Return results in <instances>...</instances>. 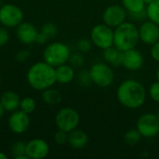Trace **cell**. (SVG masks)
<instances>
[{
    "label": "cell",
    "mask_w": 159,
    "mask_h": 159,
    "mask_svg": "<svg viewBox=\"0 0 159 159\" xmlns=\"http://www.w3.org/2000/svg\"><path fill=\"white\" fill-rule=\"evenodd\" d=\"M40 32L42 34H44L48 37V39L49 40V39H53L54 37L57 36L59 30H58V26L54 22L48 21V22H46L42 25Z\"/></svg>",
    "instance_id": "d4e9b609"
},
{
    "label": "cell",
    "mask_w": 159,
    "mask_h": 159,
    "mask_svg": "<svg viewBox=\"0 0 159 159\" xmlns=\"http://www.w3.org/2000/svg\"><path fill=\"white\" fill-rule=\"evenodd\" d=\"M41 97H42L43 102L48 105L59 104L62 100V96H61V92L58 89H53L52 87L43 90Z\"/></svg>",
    "instance_id": "44dd1931"
},
{
    "label": "cell",
    "mask_w": 159,
    "mask_h": 159,
    "mask_svg": "<svg viewBox=\"0 0 159 159\" xmlns=\"http://www.w3.org/2000/svg\"><path fill=\"white\" fill-rule=\"evenodd\" d=\"M54 142L59 145H63L68 143V132L58 129L54 135Z\"/></svg>",
    "instance_id": "4dcf8cb0"
},
{
    "label": "cell",
    "mask_w": 159,
    "mask_h": 159,
    "mask_svg": "<svg viewBox=\"0 0 159 159\" xmlns=\"http://www.w3.org/2000/svg\"><path fill=\"white\" fill-rule=\"evenodd\" d=\"M56 79L60 84H69L75 78V68L71 64H61L55 68Z\"/></svg>",
    "instance_id": "d6986e66"
},
{
    "label": "cell",
    "mask_w": 159,
    "mask_h": 159,
    "mask_svg": "<svg viewBox=\"0 0 159 159\" xmlns=\"http://www.w3.org/2000/svg\"><path fill=\"white\" fill-rule=\"evenodd\" d=\"M103 60L109 65L117 67L122 65L123 61V51L116 48L115 46L103 49Z\"/></svg>",
    "instance_id": "ffe728a7"
},
{
    "label": "cell",
    "mask_w": 159,
    "mask_h": 159,
    "mask_svg": "<svg viewBox=\"0 0 159 159\" xmlns=\"http://www.w3.org/2000/svg\"><path fill=\"white\" fill-rule=\"evenodd\" d=\"M38 33L36 27L28 21H22L16 27V36L19 41L24 45H32L35 43Z\"/></svg>",
    "instance_id": "9a60e30c"
},
{
    "label": "cell",
    "mask_w": 159,
    "mask_h": 159,
    "mask_svg": "<svg viewBox=\"0 0 159 159\" xmlns=\"http://www.w3.org/2000/svg\"><path fill=\"white\" fill-rule=\"evenodd\" d=\"M92 83L100 88L110 87L115 80V73L106 62H96L89 69Z\"/></svg>",
    "instance_id": "5b68a950"
},
{
    "label": "cell",
    "mask_w": 159,
    "mask_h": 159,
    "mask_svg": "<svg viewBox=\"0 0 159 159\" xmlns=\"http://www.w3.org/2000/svg\"><path fill=\"white\" fill-rule=\"evenodd\" d=\"M127 17L128 12L121 5H111L107 7L102 13L103 23L112 27L113 29L125 22Z\"/></svg>",
    "instance_id": "30bf717a"
},
{
    "label": "cell",
    "mask_w": 159,
    "mask_h": 159,
    "mask_svg": "<svg viewBox=\"0 0 159 159\" xmlns=\"http://www.w3.org/2000/svg\"><path fill=\"white\" fill-rule=\"evenodd\" d=\"M31 119L28 114L24 113L20 109L11 112V115L7 120V126L10 131L14 134H23L30 127Z\"/></svg>",
    "instance_id": "8fae6325"
},
{
    "label": "cell",
    "mask_w": 159,
    "mask_h": 159,
    "mask_svg": "<svg viewBox=\"0 0 159 159\" xmlns=\"http://www.w3.org/2000/svg\"><path fill=\"white\" fill-rule=\"evenodd\" d=\"M69 61H70V64L74 68H81L85 62V58L83 56V53L78 51L74 54H71Z\"/></svg>",
    "instance_id": "83f0119b"
},
{
    "label": "cell",
    "mask_w": 159,
    "mask_h": 159,
    "mask_svg": "<svg viewBox=\"0 0 159 159\" xmlns=\"http://www.w3.org/2000/svg\"><path fill=\"white\" fill-rule=\"evenodd\" d=\"M148 93H149V96L150 98L155 102H157L159 103V81H156L154 82L150 88H149V90H148Z\"/></svg>",
    "instance_id": "f546056e"
},
{
    "label": "cell",
    "mask_w": 159,
    "mask_h": 159,
    "mask_svg": "<svg viewBox=\"0 0 159 159\" xmlns=\"http://www.w3.org/2000/svg\"><path fill=\"white\" fill-rule=\"evenodd\" d=\"M150 54H151V57L154 59V61L159 62V41L151 46Z\"/></svg>",
    "instance_id": "836d02e7"
},
{
    "label": "cell",
    "mask_w": 159,
    "mask_h": 159,
    "mask_svg": "<svg viewBox=\"0 0 159 159\" xmlns=\"http://www.w3.org/2000/svg\"><path fill=\"white\" fill-rule=\"evenodd\" d=\"M48 41V37H47L44 34H42L41 32H39V33H38V34H37V37H36V40H35V43H37L38 45H44V44H46Z\"/></svg>",
    "instance_id": "e575fe53"
},
{
    "label": "cell",
    "mask_w": 159,
    "mask_h": 159,
    "mask_svg": "<svg viewBox=\"0 0 159 159\" xmlns=\"http://www.w3.org/2000/svg\"><path fill=\"white\" fill-rule=\"evenodd\" d=\"M144 1V3L146 4V5H148L149 3H151V2H153L154 0H143Z\"/></svg>",
    "instance_id": "74e56055"
},
{
    "label": "cell",
    "mask_w": 159,
    "mask_h": 159,
    "mask_svg": "<svg viewBox=\"0 0 159 159\" xmlns=\"http://www.w3.org/2000/svg\"><path fill=\"white\" fill-rule=\"evenodd\" d=\"M147 97L144 86L134 79L124 80L116 89V98L118 102L126 108L138 109L142 107Z\"/></svg>",
    "instance_id": "6da1fadb"
},
{
    "label": "cell",
    "mask_w": 159,
    "mask_h": 159,
    "mask_svg": "<svg viewBox=\"0 0 159 159\" xmlns=\"http://www.w3.org/2000/svg\"><path fill=\"white\" fill-rule=\"evenodd\" d=\"M0 86H1V75H0Z\"/></svg>",
    "instance_id": "60d3db41"
},
{
    "label": "cell",
    "mask_w": 159,
    "mask_h": 159,
    "mask_svg": "<svg viewBox=\"0 0 159 159\" xmlns=\"http://www.w3.org/2000/svg\"><path fill=\"white\" fill-rule=\"evenodd\" d=\"M75 77H76L77 83L81 87H89L92 83L89 70H88V69H81L77 73V75H75Z\"/></svg>",
    "instance_id": "4316f807"
},
{
    "label": "cell",
    "mask_w": 159,
    "mask_h": 159,
    "mask_svg": "<svg viewBox=\"0 0 159 159\" xmlns=\"http://www.w3.org/2000/svg\"><path fill=\"white\" fill-rule=\"evenodd\" d=\"M26 78L30 87L39 91L53 87L57 82L55 67L45 61L34 63L29 68Z\"/></svg>",
    "instance_id": "7a4b0ae2"
},
{
    "label": "cell",
    "mask_w": 159,
    "mask_h": 159,
    "mask_svg": "<svg viewBox=\"0 0 159 159\" xmlns=\"http://www.w3.org/2000/svg\"><path fill=\"white\" fill-rule=\"evenodd\" d=\"M157 80L159 81V66L158 68H157Z\"/></svg>",
    "instance_id": "f35d334b"
},
{
    "label": "cell",
    "mask_w": 159,
    "mask_h": 159,
    "mask_svg": "<svg viewBox=\"0 0 159 159\" xmlns=\"http://www.w3.org/2000/svg\"><path fill=\"white\" fill-rule=\"evenodd\" d=\"M92 42L90 39L89 38H80L77 43H76V47L78 51L84 53H88L89 51H90L91 48H92Z\"/></svg>",
    "instance_id": "f1b7e54d"
},
{
    "label": "cell",
    "mask_w": 159,
    "mask_h": 159,
    "mask_svg": "<svg viewBox=\"0 0 159 159\" xmlns=\"http://www.w3.org/2000/svg\"><path fill=\"white\" fill-rule=\"evenodd\" d=\"M5 112H6V110H5V108L3 107L2 103L0 102V118H1V117H3V116H4Z\"/></svg>",
    "instance_id": "d590c367"
},
{
    "label": "cell",
    "mask_w": 159,
    "mask_h": 159,
    "mask_svg": "<svg viewBox=\"0 0 159 159\" xmlns=\"http://www.w3.org/2000/svg\"><path fill=\"white\" fill-rule=\"evenodd\" d=\"M90 40L92 44L101 48L106 49L114 46V29L105 23L95 25L90 32Z\"/></svg>",
    "instance_id": "52a82bcc"
},
{
    "label": "cell",
    "mask_w": 159,
    "mask_h": 159,
    "mask_svg": "<svg viewBox=\"0 0 159 159\" xmlns=\"http://www.w3.org/2000/svg\"><path fill=\"white\" fill-rule=\"evenodd\" d=\"M49 154L48 143L40 138H35L26 143V156L30 159H43Z\"/></svg>",
    "instance_id": "7c38bea8"
},
{
    "label": "cell",
    "mask_w": 159,
    "mask_h": 159,
    "mask_svg": "<svg viewBox=\"0 0 159 159\" xmlns=\"http://www.w3.org/2000/svg\"><path fill=\"white\" fill-rule=\"evenodd\" d=\"M72 148L74 149H82L86 147L89 143V136L88 134L77 128L68 133V143Z\"/></svg>",
    "instance_id": "e0dca14e"
},
{
    "label": "cell",
    "mask_w": 159,
    "mask_h": 159,
    "mask_svg": "<svg viewBox=\"0 0 159 159\" xmlns=\"http://www.w3.org/2000/svg\"><path fill=\"white\" fill-rule=\"evenodd\" d=\"M80 122L78 112L71 107H63L58 111L55 116V125L58 129L70 132L75 129Z\"/></svg>",
    "instance_id": "8992f818"
},
{
    "label": "cell",
    "mask_w": 159,
    "mask_h": 159,
    "mask_svg": "<svg viewBox=\"0 0 159 159\" xmlns=\"http://www.w3.org/2000/svg\"><path fill=\"white\" fill-rule=\"evenodd\" d=\"M36 108V102L32 97H24L20 100V109L23 111L24 113L30 115L32 114Z\"/></svg>",
    "instance_id": "484cf974"
},
{
    "label": "cell",
    "mask_w": 159,
    "mask_h": 159,
    "mask_svg": "<svg viewBox=\"0 0 159 159\" xmlns=\"http://www.w3.org/2000/svg\"><path fill=\"white\" fill-rule=\"evenodd\" d=\"M0 159H7V154H5L4 152H1L0 151Z\"/></svg>",
    "instance_id": "8d00e7d4"
},
{
    "label": "cell",
    "mask_w": 159,
    "mask_h": 159,
    "mask_svg": "<svg viewBox=\"0 0 159 159\" xmlns=\"http://www.w3.org/2000/svg\"><path fill=\"white\" fill-rule=\"evenodd\" d=\"M139 36L143 44L154 45L159 41V25L149 20L143 22L139 27Z\"/></svg>",
    "instance_id": "4fadbf2b"
},
{
    "label": "cell",
    "mask_w": 159,
    "mask_h": 159,
    "mask_svg": "<svg viewBox=\"0 0 159 159\" xmlns=\"http://www.w3.org/2000/svg\"><path fill=\"white\" fill-rule=\"evenodd\" d=\"M142 134L140 133V131L136 129H129L125 135H124V142L130 145V146H133V145H136L137 143H140L141 139H142Z\"/></svg>",
    "instance_id": "cb8c5ba5"
},
{
    "label": "cell",
    "mask_w": 159,
    "mask_h": 159,
    "mask_svg": "<svg viewBox=\"0 0 159 159\" xmlns=\"http://www.w3.org/2000/svg\"><path fill=\"white\" fill-rule=\"evenodd\" d=\"M137 129L143 137L151 139L159 134V121L156 114L146 113L142 115L136 124Z\"/></svg>",
    "instance_id": "9c48e42d"
},
{
    "label": "cell",
    "mask_w": 159,
    "mask_h": 159,
    "mask_svg": "<svg viewBox=\"0 0 159 159\" xmlns=\"http://www.w3.org/2000/svg\"><path fill=\"white\" fill-rule=\"evenodd\" d=\"M71 54V49L66 44L55 41L45 48L43 59L46 62L56 68L61 64L67 63Z\"/></svg>",
    "instance_id": "277c9868"
},
{
    "label": "cell",
    "mask_w": 159,
    "mask_h": 159,
    "mask_svg": "<svg viewBox=\"0 0 159 159\" xmlns=\"http://www.w3.org/2000/svg\"><path fill=\"white\" fill-rule=\"evenodd\" d=\"M11 154L15 159H29L26 156V143L21 141H17L11 145Z\"/></svg>",
    "instance_id": "603a6c76"
},
{
    "label": "cell",
    "mask_w": 159,
    "mask_h": 159,
    "mask_svg": "<svg viewBox=\"0 0 159 159\" xmlns=\"http://www.w3.org/2000/svg\"><path fill=\"white\" fill-rule=\"evenodd\" d=\"M23 21V12L13 4H6L0 7V23L6 28H16Z\"/></svg>",
    "instance_id": "ba28073f"
},
{
    "label": "cell",
    "mask_w": 159,
    "mask_h": 159,
    "mask_svg": "<svg viewBox=\"0 0 159 159\" xmlns=\"http://www.w3.org/2000/svg\"><path fill=\"white\" fill-rule=\"evenodd\" d=\"M9 40V33L7 31V28L6 27H0V47L5 46Z\"/></svg>",
    "instance_id": "d6a6232c"
},
{
    "label": "cell",
    "mask_w": 159,
    "mask_h": 159,
    "mask_svg": "<svg viewBox=\"0 0 159 159\" xmlns=\"http://www.w3.org/2000/svg\"><path fill=\"white\" fill-rule=\"evenodd\" d=\"M156 115H157V119H158V121H159V109L157 110V114H156Z\"/></svg>",
    "instance_id": "ab89813d"
},
{
    "label": "cell",
    "mask_w": 159,
    "mask_h": 159,
    "mask_svg": "<svg viewBox=\"0 0 159 159\" xmlns=\"http://www.w3.org/2000/svg\"><path fill=\"white\" fill-rule=\"evenodd\" d=\"M144 64V58L141 51L138 49L131 48L123 51V61L122 66L129 71L136 72L139 71Z\"/></svg>",
    "instance_id": "5bb4252c"
},
{
    "label": "cell",
    "mask_w": 159,
    "mask_h": 159,
    "mask_svg": "<svg viewBox=\"0 0 159 159\" xmlns=\"http://www.w3.org/2000/svg\"><path fill=\"white\" fill-rule=\"evenodd\" d=\"M30 56H31V52L28 49H21V50L17 52L15 59L18 62L22 63V62L26 61L30 58Z\"/></svg>",
    "instance_id": "1f68e13d"
},
{
    "label": "cell",
    "mask_w": 159,
    "mask_h": 159,
    "mask_svg": "<svg viewBox=\"0 0 159 159\" xmlns=\"http://www.w3.org/2000/svg\"><path fill=\"white\" fill-rule=\"evenodd\" d=\"M122 6L134 20H141L146 17V4L143 0H122Z\"/></svg>",
    "instance_id": "2e32d148"
},
{
    "label": "cell",
    "mask_w": 159,
    "mask_h": 159,
    "mask_svg": "<svg viewBox=\"0 0 159 159\" xmlns=\"http://www.w3.org/2000/svg\"><path fill=\"white\" fill-rule=\"evenodd\" d=\"M146 18L159 25V0H154L146 7Z\"/></svg>",
    "instance_id": "7402d4cb"
},
{
    "label": "cell",
    "mask_w": 159,
    "mask_h": 159,
    "mask_svg": "<svg viewBox=\"0 0 159 159\" xmlns=\"http://www.w3.org/2000/svg\"><path fill=\"white\" fill-rule=\"evenodd\" d=\"M139 41V28L132 22L125 21L114 29V46L121 51L136 48Z\"/></svg>",
    "instance_id": "3957f363"
},
{
    "label": "cell",
    "mask_w": 159,
    "mask_h": 159,
    "mask_svg": "<svg viewBox=\"0 0 159 159\" xmlns=\"http://www.w3.org/2000/svg\"><path fill=\"white\" fill-rule=\"evenodd\" d=\"M0 102L7 112H14L20 109V98L16 92L12 90H7L1 95Z\"/></svg>",
    "instance_id": "ac0fdd59"
}]
</instances>
